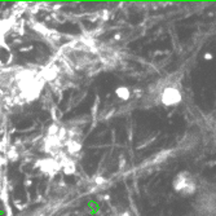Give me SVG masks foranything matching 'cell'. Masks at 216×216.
Returning a JSON list of instances; mask_svg holds the SVG:
<instances>
[{
	"mask_svg": "<svg viewBox=\"0 0 216 216\" xmlns=\"http://www.w3.org/2000/svg\"><path fill=\"white\" fill-rule=\"evenodd\" d=\"M173 189L177 193L190 196V194H194L197 186H196L194 180L192 179V176L189 175V172L183 171L173 179Z\"/></svg>",
	"mask_w": 216,
	"mask_h": 216,
	"instance_id": "obj_1",
	"label": "cell"
},
{
	"mask_svg": "<svg viewBox=\"0 0 216 216\" xmlns=\"http://www.w3.org/2000/svg\"><path fill=\"white\" fill-rule=\"evenodd\" d=\"M181 100H183L181 92L175 86H168V87L163 88V91L161 93V102L166 106L179 105L181 102Z\"/></svg>",
	"mask_w": 216,
	"mask_h": 216,
	"instance_id": "obj_2",
	"label": "cell"
},
{
	"mask_svg": "<svg viewBox=\"0 0 216 216\" xmlns=\"http://www.w3.org/2000/svg\"><path fill=\"white\" fill-rule=\"evenodd\" d=\"M116 95H118L122 100H128L129 96H131V92H129L128 88H126V87H119L118 89H116Z\"/></svg>",
	"mask_w": 216,
	"mask_h": 216,
	"instance_id": "obj_3",
	"label": "cell"
},
{
	"mask_svg": "<svg viewBox=\"0 0 216 216\" xmlns=\"http://www.w3.org/2000/svg\"><path fill=\"white\" fill-rule=\"evenodd\" d=\"M204 60H208V61H210V60H212V57H214V56H212V53H204Z\"/></svg>",
	"mask_w": 216,
	"mask_h": 216,
	"instance_id": "obj_4",
	"label": "cell"
}]
</instances>
